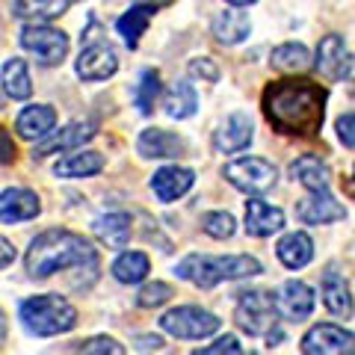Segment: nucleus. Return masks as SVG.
I'll return each instance as SVG.
<instances>
[{"label": "nucleus", "instance_id": "obj_16", "mask_svg": "<svg viewBox=\"0 0 355 355\" xmlns=\"http://www.w3.org/2000/svg\"><path fill=\"white\" fill-rule=\"evenodd\" d=\"M284 228L282 207L266 205L263 198H249L246 202V231L252 237H270Z\"/></svg>", "mask_w": 355, "mask_h": 355}, {"label": "nucleus", "instance_id": "obj_2", "mask_svg": "<svg viewBox=\"0 0 355 355\" xmlns=\"http://www.w3.org/2000/svg\"><path fill=\"white\" fill-rule=\"evenodd\" d=\"M95 249L92 243L83 240L74 231L51 228L39 234L27 249V272L33 279H48V275L69 270V266H95Z\"/></svg>", "mask_w": 355, "mask_h": 355}, {"label": "nucleus", "instance_id": "obj_26", "mask_svg": "<svg viewBox=\"0 0 355 355\" xmlns=\"http://www.w3.org/2000/svg\"><path fill=\"white\" fill-rule=\"evenodd\" d=\"M163 107H166V113H169L172 119H190V116H196L198 95H196L193 83H187V80L172 83L169 92H166V98H163Z\"/></svg>", "mask_w": 355, "mask_h": 355}, {"label": "nucleus", "instance_id": "obj_43", "mask_svg": "<svg viewBox=\"0 0 355 355\" xmlns=\"http://www.w3.org/2000/svg\"><path fill=\"white\" fill-rule=\"evenodd\" d=\"M3 340H6V317L0 314V347H3Z\"/></svg>", "mask_w": 355, "mask_h": 355}, {"label": "nucleus", "instance_id": "obj_40", "mask_svg": "<svg viewBox=\"0 0 355 355\" xmlns=\"http://www.w3.org/2000/svg\"><path fill=\"white\" fill-rule=\"evenodd\" d=\"M15 160V142L6 128H0V166H9Z\"/></svg>", "mask_w": 355, "mask_h": 355}, {"label": "nucleus", "instance_id": "obj_19", "mask_svg": "<svg viewBox=\"0 0 355 355\" xmlns=\"http://www.w3.org/2000/svg\"><path fill=\"white\" fill-rule=\"evenodd\" d=\"M254 137V128H252V119L246 113H234L225 125H222L216 130V137H214V146L219 151H225V154H234V151H243L252 142Z\"/></svg>", "mask_w": 355, "mask_h": 355}, {"label": "nucleus", "instance_id": "obj_11", "mask_svg": "<svg viewBox=\"0 0 355 355\" xmlns=\"http://www.w3.org/2000/svg\"><path fill=\"white\" fill-rule=\"evenodd\" d=\"M352 53L347 48V42H343V36H326L323 42H320V48H317V69L323 71L329 80H343V77H349L352 71Z\"/></svg>", "mask_w": 355, "mask_h": 355}, {"label": "nucleus", "instance_id": "obj_28", "mask_svg": "<svg viewBox=\"0 0 355 355\" xmlns=\"http://www.w3.org/2000/svg\"><path fill=\"white\" fill-rule=\"evenodd\" d=\"M151 15H154V6L139 3V6L128 9V12L116 21V30L121 33V39L128 42V48H137V44H139V36L151 24Z\"/></svg>", "mask_w": 355, "mask_h": 355}, {"label": "nucleus", "instance_id": "obj_21", "mask_svg": "<svg viewBox=\"0 0 355 355\" xmlns=\"http://www.w3.org/2000/svg\"><path fill=\"white\" fill-rule=\"evenodd\" d=\"M291 175L305 187L308 193L329 190V169H326V163L320 160L317 154H302V157H296L291 163Z\"/></svg>", "mask_w": 355, "mask_h": 355}, {"label": "nucleus", "instance_id": "obj_18", "mask_svg": "<svg viewBox=\"0 0 355 355\" xmlns=\"http://www.w3.org/2000/svg\"><path fill=\"white\" fill-rule=\"evenodd\" d=\"M193 181H196V175H193L190 169H181V166H166V169L154 172L151 190H154V196H157L160 202L169 205V202L181 198L187 190H190Z\"/></svg>", "mask_w": 355, "mask_h": 355}, {"label": "nucleus", "instance_id": "obj_9", "mask_svg": "<svg viewBox=\"0 0 355 355\" xmlns=\"http://www.w3.org/2000/svg\"><path fill=\"white\" fill-rule=\"evenodd\" d=\"M305 355H355V335L340 326L320 323L302 338Z\"/></svg>", "mask_w": 355, "mask_h": 355}, {"label": "nucleus", "instance_id": "obj_24", "mask_svg": "<svg viewBox=\"0 0 355 355\" xmlns=\"http://www.w3.org/2000/svg\"><path fill=\"white\" fill-rule=\"evenodd\" d=\"M95 237L110 249H125L130 240V216L128 214H107L95 219Z\"/></svg>", "mask_w": 355, "mask_h": 355}, {"label": "nucleus", "instance_id": "obj_20", "mask_svg": "<svg viewBox=\"0 0 355 355\" xmlns=\"http://www.w3.org/2000/svg\"><path fill=\"white\" fill-rule=\"evenodd\" d=\"M57 125V113H53V107L48 104H33L27 110H21V116L15 121V130L21 139H42L48 137Z\"/></svg>", "mask_w": 355, "mask_h": 355}, {"label": "nucleus", "instance_id": "obj_23", "mask_svg": "<svg viewBox=\"0 0 355 355\" xmlns=\"http://www.w3.org/2000/svg\"><path fill=\"white\" fill-rule=\"evenodd\" d=\"M249 30H252L249 15L240 12V6L237 9H225V12H219L214 18V36L222 44H240V42H246L249 39Z\"/></svg>", "mask_w": 355, "mask_h": 355}, {"label": "nucleus", "instance_id": "obj_45", "mask_svg": "<svg viewBox=\"0 0 355 355\" xmlns=\"http://www.w3.org/2000/svg\"><path fill=\"white\" fill-rule=\"evenodd\" d=\"M228 3H231V6H252L254 0H228Z\"/></svg>", "mask_w": 355, "mask_h": 355}, {"label": "nucleus", "instance_id": "obj_32", "mask_svg": "<svg viewBox=\"0 0 355 355\" xmlns=\"http://www.w3.org/2000/svg\"><path fill=\"white\" fill-rule=\"evenodd\" d=\"M148 258L142 252H125L119 254L116 263H113V275L121 282V284H137L148 275Z\"/></svg>", "mask_w": 355, "mask_h": 355}, {"label": "nucleus", "instance_id": "obj_38", "mask_svg": "<svg viewBox=\"0 0 355 355\" xmlns=\"http://www.w3.org/2000/svg\"><path fill=\"white\" fill-rule=\"evenodd\" d=\"M222 352L240 355V352H243V347H240V343H237V338H234V335H225V338H219L216 343H210V347H205V349H198V355H222Z\"/></svg>", "mask_w": 355, "mask_h": 355}, {"label": "nucleus", "instance_id": "obj_27", "mask_svg": "<svg viewBox=\"0 0 355 355\" xmlns=\"http://www.w3.org/2000/svg\"><path fill=\"white\" fill-rule=\"evenodd\" d=\"M0 80H3V92H6L9 98H15V101H24V98H30V92H33L27 62L18 60V57L6 60L3 71H0Z\"/></svg>", "mask_w": 355, "mask_h": 355}, {"label": "nucleus", "instance_id": "obj_42", "mask_svg": "<svg viewBox=\"0 0 355 355\" xmlns=\"http://www.w3.org/2000/svg\"><path fill=\"white\" fill-rule=\"evenodd\" d=\"M137 347H139V349H160V347H163V340H160L157 335H154V338L146 335V338H139V340H137Z\"/></svg>", "mask_w": 355, "mask_h": 355}, {"label": "nucleus", "instance_id": "obj_44", "mask_svg": "<svg viewBox=\"0 0 355 355\" xmlns=\"http://www.w3.org/2000/svg\"><path fill=\"white\" fill-rule=\"evenodd\" d=\"M139 3H148V6H166V3H172V0H139Z\"/></svg>", "mask_w": 355, "mask_h": 355}, {"label": "nucleus", "instance_id": "obj_30", "mask_svg": "<svg viewBox=\"0 0 355 355\" xmlns=\"http://www.w3.org/2000/svg\"><path fill=\"white\" fill-rule=\"evenodd\" d=\"M12 12L30 24H44L65 12V0H15Z\"/></svg>", "mask_w": 355, "mask_h": 355}, {"label": "nucleus", "instance_id": "obj_14", "mask_svg": "<svg viewBox=\"0 0 355 355\" xmlns=\"http://www.w3.org/2000/svg\"><path fill=\"white\" fill-rule=\"evenodd\" d=\"M296 216L302 219L305 225H329V222H338L347 216V210L335 202V196L329 190H323V193H311L305 202H299Z\"/></svg>", "mask_w": 355, "mask_h": 355}, {"label": "nucleus", "instance_id": "obj_10", "mask_svg": "<svg viewBox=\"0 0 355 355\" xmlns=\"http://www.w3.org/2000/svg\"><path fill=\"white\" fill-rule=\"evenodd\" d=\"M119 69V60L116 53L110 51V44L104 42H89L86 48L80 51V60H77V74L83 77L89 83H98V80H107V77H113Z\"/></svg>", "mask_w": 355, "mask_h": 355}, {"label": "nucleus", "instance_id": "obj_39", "mask_svg": "<svg viewBox=\"0 0 355 355\" xmlns=\"http://www.w3.org/2000/svg\"><path fill=\"white\" fill-rule=\"evenodd\" d=\"M338 139L347 148H355V113H347L338 119Z\"/></svg>", "mask_w": 355, "mask_h": 355}, {"label": "nucleus", "instance_id": "obj_34", "mask_svg": "<svg viewBox=\"0 0 355 355\" xmlns=\"http://www.w3.org/2000/svg\"><path fill=\"white\" fill-rule=\"evenodd\" d=\"M202 228H205V234H210L214 240H228V237H234V216L225 214V210H214V214H205L202 219Z\"/></svg>", "mask_w": 355, "mask_h": 355}, {"label": "nucleus", "instance_id": "obj_15", "mask_svg": "<svg viewBox=\"0 0 355 355\" xmlns=\"http://www.w3.org/2000/svg\"><path fill=\"white\" fill-rule=\"evenodd\" d=\"M39 198L36 193L21 190V187H12V190L0 193V222L12 225V222H27L33 216H39Z\"/></svg>", "mask_w": 355, "mask_h": 355}, {"label": "nucleus", "instance_id": "obj_31", "mask_svg": "<svg viewBox=\"0 0 355 355\" xmlns=\"http://www.w3.org/2000/svg\"><path fill=\"white\" fill-rule=\"evenodd\" d=\"M272 69L275 71H287V74H299V71H305L308 65H311V57H308V48L305 44H282V48H275L272 51Z\"/></svg>", "mask_w": 355, "mask_h": 355}, {"label": "nucleus", "instance_id": "obj_1", "mask_svg": "<svg viewBox=\"0 0 355 355\" xmlns=\"http://www.w3.org/2000/svg\"><path fill=\"white\" fill-rule=\"evenodd\" d=\"M266 121L287 137H317L326 119V89L305 77L272 80L261 98Z\"/></svg>", "mask_w": 355, "mask_h": 355}, {"label": "nucleus", "instance_id": "obj_8", "mask_svg": "<svg viewBox=\"0 0 355 355\" xmlns=\"http://www.w3.org/2000/svg\"><path fill=\"white\" fill-rule=\"evenodd\" d=\"M21 48L36 53L42 65H60L69 53V36L62 30L44 27V24H27L21 30Z\"/></svg>", "mask_w": 355, "mask_h": 355}, {"label": "nucleus", "instance_id": "obj_25", "mask_svg": "<svg viewBox=\"0 0 355 355\" xmlns=\"http://www.w3.org/2000/svg\"><path fill=\"white\" fill-rule=\"evenodd\" d=\"M323 302H326V308L335 317H352V311H355L349 287H347V282H343L335 270H329L323 275Z\"/></svg>", "mask_w": 355, "mask_h": 355}, {"label": "nucleus", "instance_id": "obj_3", "mask_svg": "<svg viewBox=\"0 0 355 355\" xmlns=\"http://www.w3.org/2000/svg\"><path fill=\"white\" fill-rule=\"evenodd\" d=\"M178 279L193 282L202 291H210L222 282L249 279V275H261V263L249 258V254H228V258H210V254H190L178 263Z\"/></svg>", "mask_w": 355, "mask_h": 355}, {"label": "nucleus", "instance_id": "obj_35", "mask_svg": "<svg viewBox=\"0 0 355 355\" xmlns=\"http://www.w3.org/2000/svg\"><path fill=\"white\" fill-rule=\"evenodd\" d=\"M172 296V287L163 284V282H154V284H146L137 296V305L139 308H160L163 302H169Z\"/></svg>", "mask_w": 355, "mask_h": 355}, {"label": "nucleus", "instance_id": "obj_22", "mask_svg": "<svg viewBox=\"0 0 355 355\" xmlns=\"http://www.w3.org/2000/svg\"><path fill=\"white\" fill-rule=\"evenodd\" d=\"M275 252H279V261L287 270H302V266H308L311 258H314V243H311L305 231H293V234L282 237Z\"/></svg>", "mask_w": 355, "mask_h": 355}, {"label": "nucleus", "instance_id": "obj_12", "mask_svg": "<svg viewBox=\"0 0 355 355\" xmlns=\"http://www.w3.org/2000/svg\"><path fill=\"white\" fill-rule=\"evenodd\" d=\"M92 137H95V128L89 125V121H74V125L62 128L60 133H48V137H42L39 146L33 148V157L42 160V157H48V154H60V151L77 148V146H83V142H89Z\"/></svg>", "mask_w": 355, "mask_h": 355}, {"label": "nucleus", "instance_id": "obj_5", "mask_svg": "<svg viewBox=\"0 0 355 355\" xmlns=\"http://www.w3.org/2000/svg\"><path fill=\"white\" fill-rule=\"evenodd\" d=\"M275 314H279V308H275L270 293L249 291V293H240L234 320L246 335L261 338V335H270V331L275 329Z\"/></svg>", "mask_w": 355, "mask_h": 355}, {"label": "nucleus", "instance_id": "obj_41", "mask_svg": "<svg viewBox=\"0 0 355 355\" xmlns=\"http://www.w3.org/2000/svg\"><path fill=\"white\" fill-rule=\"evenodd\" d=\"M12 261H15V246L9 240L0 237V270H6Z\"/></svg>", "mask_w": 355, "mask_h": 355}, {"label": "nucleus", "instance_id": "obj_13", "mask_svg": "<svg viewBox=\"0 0 355 355\" xmlns=\"http://www.w3.org/2000/svg\"><path fill=\"white\" fill-rule=\"evenodd\" d=\"M275 308L284 320H293V323L308 320L311 311H314V291L302 282H287L275 296Z\"/></svg>", "mask_w": 355, "mask_h": 355}, {"label": "nucleus", "instance_id": "obj_37", "mask_svg": "<svg viewBox=\"0 0 355 355\" xmlns=\"http://www.w3.org/2000/svg\"><path fill=\"white\" fill-rule=\"evenodd\" d=\"M190 74H193V77H202L205 83H216V80H219L216 62H214V60H207V57L193 60V62H190Z\"/></svg>", "mask_w": 355, "mask_h": 355}, {"label": "nucleus", "instance_id": "obj_29", "mask_svg": "<svg viewBox=\"0 0 355 355\" xmlns=\"http://www.w3.org/2000/svg\"><path fill=\"white\" fill-rule=\"evenodd\" d=\"M101 169H104V157L98 151L71 154V157H65L53 166L57 178H89V175H98Z\"/></svg>", "mask_w": 355, "mask_h": 355}, {"label": "nucleus", "instance_id": "obj_4", "mask_svg": "<svg viewBox=\"0 0 355 355\" xmlns=\"http://www.w3.org/2000/svg\"><path fill=\"white\" fill-rule=\"evenodd\" d=\"M21 323H24L30 335L51 338V335L71 331L77 326V311L69 299L42 293V296H33L27 302H21Z\"/></svg>", "mask_w": 355, "mask_h": 355}, {"label": "nucleus", "instance_id": "obj_36", "mask_svg": "<svg viewBox=\"0 0 355 355\" xmlns=\"http://www.w3.org/2000/svg\"><path fill=\"white\" fill-rule=\"evenodd\" d=\"M74 352H101V355H121L125 352V347L121 343H116L113 338H92V340H80V343H74L71 347Z\"/></svg>", "mask_w": 355, "mask_h": 355}, {"label": "nucleus", "instance_id": "obj_7", "mask_svg": "<svg viewBox=\"0 0 355 355\" xmlns=\"http://www.w3.org/2000/svg\"><path fill=\"white\" fill-rule=\"evenodd\" d=\"M160 326H163V331H169L175 338L202 340L219 329V317L210 314V311L196 308V305H184V308H172L169 314H163Z\"/></svg>", "mask_w": 355, "mask_h": 355}, {"label": "nucleus", "instance_id": "obj_6", "mask_svg": "<svg viewBox=\"0 0 355 355\" xmlns=\"http://www.w3.org/2000/svg\"><path fill=\"white\" fill-rule=\"evenodd\" d=\"M225 178H228V184L237 187V190L249 193V196H261V193H270L275 187L279 172H275V166L263 157H240V160L225 166Z\"/></svg>", "mask_w": 355, "mask_h": 355}, {"label": "nucleus", "instance_id": "obj_33", "mask_svg": "<svg viewBox=\"0 0 355 355\" xmlns=\"http://www.w3.org/2000/svg\"><path fill=\"white\" fill-rule=\"evenodd\" d=\"M157 95H160V74L157 71H142L139 77V86H137V107H139V113L142 116H148L151 110H154V101H157Z\"/></svg>", "mask_w": 355, "mask_h": 355}, {"label": "nucleus", "instance_id": "obj_17", "mask_svg": "<svg viewBox=\"0 0 355 355\" xmlns=\"http://www.w3.org/2000/svg\"><path fill=\"white\" fill-rule=\"evenodd\" d=\"M137 151L142 154V157H157V160L181 157L184 154V139L175 137V133H169V130H163V128H148V130L139 133Z\"/></svg>", "mask_w": 355, "mask_h": 355}]
</instances>
